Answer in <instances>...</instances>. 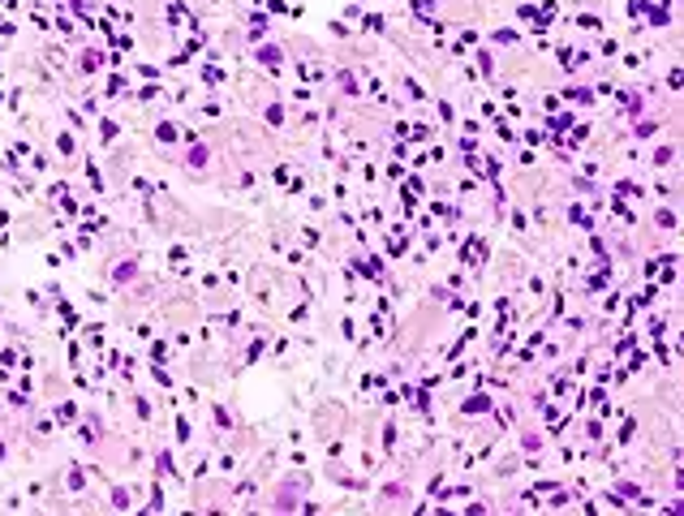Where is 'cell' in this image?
<instances>
[{"mask_svg":"<svg viewBox=\"0 0 684 516\" xmlns=\"http://www.w3.org/2000/svg\"><path fill=\"white\" fill-rule=\"evenodd\" d=\"M78 418V404H56V422H74Z\"/></svg>","mask_w":684,"mask_h":516,"instance_id":"obj_1","label":"cell"},{"mask_svg":"<svg viewBox=\"0 0 684 516\" xmlns=\"http://www.w3.org/2000/svg\"><path fill=\"white\" fill-rule=\"evenodd\" d=\"M112 133H116V125H112V121H99V138H104V142H112Z\"/></svg>","mask_w":684,"mask_h":516,"instance_id":"obj_3","label":"cell"},{"mask_svg":"<svg viewBox=\"0 0 684 516\" xmlns=\"http://www.w3.org/2000/svg\"><path fill=\"white\" fill-rule=\"evenodd\" d=\"M577 26H581V30H598V26H603V22H598L594 13H581V17H577Z\"/></svg>","mask_w":684,"mask_h":516,"instance_id":"obj_2","label":"cell"},{"mask_svg":"<svg viewBox=\"0 0 684 516\" xmlns=\"http://www.w3.org/2000/svg\"><path fill=\"white\" fill-rule=\"evenodd\" d=\"M159 142H177V125H159Z\"/></svg>","mask_w":684,"mask_h":516,"instance_id":"obj_4","label":"cell"}]
</instances>
